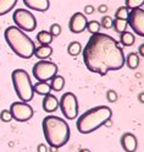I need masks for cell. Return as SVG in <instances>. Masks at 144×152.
Segmentation results:
<instances>
[{"label": "cell", "mask_w": 144, "mask_h": 152, "mask_svg": "<svg viewBox=\"0 0 144 152\" xmlns=\"http://www.w3.org/2000/svg\"><path fill=\"white\" fill-rule=\"evenodd\" d=\"M33 91H34V93L41 94V96H46V94H49L51 91L50 83H48L45 81H38L37 83L33 85Z\"/></svg>", "instance_id": "cell-16"}, {"label": "cell", "mask_w": 144, "mask_h": 152, "mask_svg": "<svg viewBox=\"0 0 144 152\" xmlns=\"http://www.w3.org/2000/svg\"><path fill=\"white\" fill-rule=\"evenodd\" d=\"M87 16L82 12H75L69 22V28L72 33H82L87 27Z\"/></svg>", "instance_id": "cell-11"}, {"label": "cell", "mask_w": 144, "mask_h": 152, "mask_svg": "<svg viewBox=\"0 0 144 152\" xmlns=\"http://www.w3.org/2000/svg\"><path fill=\"white\" fill-rule=\"evenodd\" d=\"M117 98H119V96H117V92L116 91L108 90V92H106V99H108V102L115 103V102L117 101Z\"/></svg>", "instance_id": "cell-30"}, {"label": "cell", "mask_w": 144, "mask_h": 152, "mask_svg": "<svg viewBox=\"0 0 144 152\" xmlns=\"http://www.w3.org/2000/svg\"><path fill=\"white\" fill-rule=\"evenodd\" d=\"M127 26H128V21L127 20H122V18H115L112 22V27L116 33H123L124 31H127Z\"/></svg>", "instance_id": "cell-22"}, {"label": "cell", "mask_w": 144, "mask_h": 152, "mask_svg": "<svg viewBox=\"0 0 144 152\" xmlns=\"http://www.w3.org/2000/svg\"><path fill=\"white\" fill-rule=\"evenodd\" d=\"M111 115H112V110L110 107L108 106L94 107L78 117L77 121H76V126H77V130L81 134L87 135L103 126L104 123L111 118Z\"/></svg>", "instance_id": "cell-4"}, {"label": "cell", "mask_w": 144, "mask_h": 152, "mask_svg": "<svg viewBox=\"0 0 144 152\" xmlns=\"http://www.w3.org/2000/svg\"><path fill=\"white\" fill-rule=\"evenodd\" d=\"M26 7L38 12H45L50 7V0H22Z\"/></svg>", "instance_id": "cell-13"}, {"label": "cell", "mask_w": 144, "mask_h": 152, "mask_svg": "<svg viewBox=\"0 0 144 152\" xmlns=\"http://www.w3.org/2000/svg\"><path fill=\"white\" fill-rule=\"evenodd\" d=\"M49 33L53 36V37H57L61 34V26L59 23H53L49 28Z\"/></svg>", "instance_id": "cell-29"}, {"label": "cell", "mask_w": 144, "mask_h": 152, "mask_svg": "<svg viewBox=\"0 0 144 152\" xmlns=\"http://www.w3.org/2000/svg\"><path fill=\"white\" fill-rule=\"evenodd\" d=\"M104 126H106V128H111V126H112V120H111V118L108 119L104 123Z\"/></svg>", "instance_id": "cell-35"}, {"label": "cell", "mask_w": 144, "mask_h": 152, "mask_svg": "<svg viewBox=\"0 0 144 152\" xmlns=\"http://www.w3.org/2000/svg\"><path fill=\"white\" fill-rule=\"evenodd\" d=\"M53 36L49 33V31H41L37 34V41L41 45H50L53 42Z\"/></svg>", "instance_id": "cell-21"}, {"label": "cell", "mask_w": 144, "mask_h": 152, "mask_svg": "<svg viewBox=\"0 0 144 152\" xmlns=\"http://www.w3.org/2000/svg\"><path fill=\"white\" fill-rule=\"evenodd\" d=\"M53 52H54L53 47L50 45H39V47H35L34 56H37L39 60H46L49 56H51Z\"/></svg>", "instance_id": "cell-15"}, {"label": "cell", "mask_w": 144, "mask_h": 152, "mask_svg": "<svg viewBox=\"0 0 144 152\" xmlns=\"http://www.w3.org/2000/svg\"><path fill=\"white\" fill-rule=\"evenodd\" d=\"M128 26L132 31L139 37H144V10L143 9H133L130 11V16L127 18Z\"/></svg>", "instance_id": "cell-10"}, {"label": "cell", "mask_w": 144, "mask_h": 152, "mask_svg": "<svg viewBox=\"0 0 144 152\" xmlns=\"http://www.w3.org/2000/svg\"><path fill=\"white\" fill-rule=\"evenodd\" d=\"M138 55H140V56H143V58H144V43L139 45V48H138Z\"/></svg>", "instance_id": "cell-34"}, {"label": "cell", "mask_w": 144, "mask_h": 152, "mask_svg": "<svg viewBox=\"0 0 144 152\" xmlns=\"http://www.w3.org/2000/svg\"><path fill=\"white\" fill-rule=\"evenodd\" d=\"M84 65L90 72L105 76L124 66V54L119 41L105 33H95L82 50Z\"/></svg>", "instance_id": "cell-1"}, {"label": "cell", "mask_w": 144, "mask_h": 152, "mask_svg": "<svg viewBox=\"0 0 144 152\" xmlns=\"http://www.w3.org/2000/svg\"><path fill=\"white\" fill-rule=\"evenodd\" d=\"M59 107L66 119L73 120L78 117V99L73 92H65L62 94L59 101Z\"/></svg>", "instance_id": "cell-7"}, {"label": "cell", "mask_w": 144, "mask_h": 152, "mask_svg": "<svg viewBox=\"0 0 144 152\" xmlns=\"http://www.w3.org/2000/svg\"><path fill=\"white\" fill-rule=\"evenodd\" d=\"M130 9L126 7V6H121L119 7L116 12H115V17L116 18H122V20H127L128 16H130Z\"/></svg>", "instance_id": "cell-25"}, {"label": "cell", "mask_w": 144, "mask_h": 152, "mask_svg": "<svg viewBox=\"0 0 144 152\" xmlns=\"http://www.w3.org/2000/svg\"><path fill=\"white\" fill-rule=\"evenodd\" d=\"M32 74L38 81L48 82L57 75V65L50 60H39L33 65Z\"/></svg>", "instance_id": "cell-8"}, {"label": "cell", "mask_w": 144, "mask_h": 152, "mask_svg": "<svg viewBox=\"0 0 144 152\" xmlns=\"http://www.w3.org/2000/svg\"><path fill=\"white\" fill-rule=\"evenodd\" d=\"M108 5H105V4H101L98 6V12H101V14H105V12H108Z\"/></svg>", "instance_id": "cell-32"}, {"label": "cell", "mask_w": 144, "mask_h": 152, "mask_svg": "<svg viewBox=\"0 0 144 152\" xmlns=\"http://www.w3.org/2000/svg\"><path fill=\"white\" fill-rule=\"evenodd\" d=\"M78 152H90V150L89 148H81Z\"/></svg>", "instance_id": "cell-38"}, {"label": "cell", "mask_w": 144, "mask_h": 152, "mask_svg": "<svg viewBox=\"0 0 144 152\" xmlns=\"http://www.w3.org/2000/svg\"><path fill=\"white\" fill-rule=\"evenodd\" d=\"M126 3V7H128L130 10H133V9H139L144 5V0H124Z\"/></svg>", "instance_id": "cell-26"}, {"label": "cell", "mask_w": 144, "mask_h": 152, "mask_svg": "<svg viewBox=\"0 0 144 152\" xmlns=\"http://www.w3.org/2000/svg\"><path fill=\"white\" fill-rule=\"evenodd\" d=\"M50 87H51L53 91H56V92L61 91L65 87V79H64V76L55 75L54 77L50 80Z\"/></svg>", "instance_id": "cell-20"}, {"label": "cell", "mask_w": 144, "mask_h": 152, "mask_svg": "<svg viewBox=\"0 0 144 152\" xmlns=\"http://www.w3.org/2000/svg\"><path fill=\"white\" fill-rule=\"evenodd\" d=\"M12 20L15 26L23 32H32L37 27L34 15L27 9H16L12 14Z\"/></svg>", "instance_id": "cell-6"}, {"label": "cell", "mask_w": 144, "mask_h": 152, "mask_svg": "<svg viewBox=\"0 0 144 152\" xmlns=\"http://www.w3.org/2000/svg\"><path fill=\"white\" fill-rule=\"evenodd\" d=\"M48 151H49V152H57V147L49 146V148H48Z\"/></svg>", "instance_id": "cell-37"}, {"label": "cell", "mask_w": 144, "mask_h": 152, "mask_svg": "<svg viewBox=\"0 0 144 152\" xmlns=\"http://www.w3.org/2000/svg\"><path fill=\"white\" fill-rule=\"evenodd\" d=\"M0 120L4 121V123H9L12 120V115L9 109H3L1 112H0Z\"/></svg>", "instance_id": "cell-27"}, {"label": "cell", "mask_w": 144, "mask_h": 152, "mask_svg": "<svg viewBox=\"0 0 144 152\" xmlns=\"http://www.w3.org/2000/svg\"><path fill=\"white\" fill-rule=\"evenodd\" d=\"M9 110L11 113L12 119H15L16 121H20V123L28 121L34 114L32 106H30L28 102H22V101L12 102Z\"/></svg>", "instance_id": "cell-9"}, {"label": "cell", "mask_w": 144, "mask_h": 152, "mask_svg": "<svg viewBox=\"0 0 144 152\" xmlns=\"http://www.w3.org/2000/svg\"><path fill=\"white\" fill-rule=\"evenodd\" d=\"M121 146L124 152H136L138 147V140L132 132H124L121 136Z\"/></svg>", "instance_id": "cell-12"}, {"label": "cell", "mask_w": 144, "mask_h": 152, "mask_svg": "<svg viewBox=\"0 0 144 152\" xmlns=\"http://www.w3.org/2000/svg\"><path fill=\"white\" fill-rule=\"evenodd\" d=\"M42 106H43V109L45 113H48V114L54 113L57 108H59V99H57L56 96L49 93V94H46V96H44Z\"/></svg>", "instance_id": "cell-14"}, {"label": "cell", "mask_w": 144, "mask_h": 152, "mask_svg": "<svg viewBox=\"0 0 144 152\" xmlns=\"http://www.w3.org/2000/svg\"><path fill=\"white\" fill-rule=\"evenodd\" d=\"M11 80L17 97L22 102H30L34 97L33 85L30 74L23 69H15L11 74Z\"/></svg>", "instance_id": "cell-5"}, {"label": "cell", "mask_w": 144, "mask_h": 152, "mask_svg": "<svg viewBox=\"0 0 144 152\" xmlns=\"http://www.w3.org/2000/svg\"><path fill=\"white\" fill-rule=\"evenodd\" d=\"M134 42H136V37H134L133 33L128 32V31H124L123 33H121L120 36V41L119 43L123 47H131L134 44Z\"/></svg>", "instance_id": "cell-19"}, {"label": "cell", "mask_w": 144, "mask_h": 152, "mask_svg": "<svg viewBox=\"0 0 144 152\" xmlns=\"http://www.w3.org/2000/svg\"><path fill=\"white\" fill-rule=\"evenodd\" d=\"M112 22L114 20L110 17V16H104L101 18V22H100V26L103 28H106V30H109V28H112Z\"/></svg>", "instance_id": "cell-28"}, {"label": "cell", "mask_w": 144, "mask_h": 152, "mask_svg": "<svg viewBox=\"0 0 144 152\" xmlns=\"http://www.w3.org/2000/svg\"><path fill=\"white\" fill-rule=\"evenodd\" d=\"M138 101L144 104V92H140V93L138 94Z\"/></svg>", "instance_id": "cell-36"}, {"label": "cell", "mask_w": 144, "mask_h": 152, "mask_svg": "<svg viewBox=\"0 0 144 152\" xmlns=\"http://www.w3.org/2000/svg\"><path fill=\"white\" fill-rule=\"evenodd\" d=\"M18 0H0V16H4L10 12L16 6Z\"/></svg>", "instance_id": "cell-17"}, {"label": "cell", "mask_w": 144, "mask_h": 152, "mask_svg": "<svg viewBox=\"0 0 144 152\" xmlns=\"http://www.w3.org/2000/svg\"><path fill=\"white\" fill-rule=\"evenodd\" d=\"M43 134L49 146L61 147L70 140L71 130L67 121L56 115H46L42 121Z\"/></svg>", "instance_id": "cell-2"}, {"label": "cell", "mask_w": 144, "mask_h": 152, "mask_svg": "<svg viewBox=\"0 0 144 152\" xmlns=\"http://www.w3.org/2000/svg\"><path fill=\"white\" fill-rule=\"evenodd\" d=\"M94 11H95L94 6H92V5H87V6H84V15H85V16H87V15H92Z\"/></svg>", "instance_id": "cell-31"}, {"label": "cell", "mask_w": 144, "mask_h": 152, "mask_svg": "<svg viewBox=\"0 0 144 152\" xmlns=\"http://www.w3.org/2000/svg\"><path fill=\"white\" fill-rule=\"evenodd\" d=\"M4 37L10 49L21 59H31L34 55V42L16 26L7 27L4 32Z\"/></svg>", "instance_id": "cell-3"}, {"label": "cell", "mask_w": 144, "mask_h": 152, "mask_svg": "<svg viewBox=\"0 0 144 152\" xmlns=\"http://www.w3.org/2000/svg\"><path fill=\"white\" fill-rule=\"evenodd\" d=\"M37 152H48V146L44 144H39L37 147Z\"/></svg>", "instance_id": "cell-33"}, {"label": "cell", "mask_w": 144, "mask_h": 152, "mask_svg": "<svg viewBox=\"0 0 144 152\" xmlns=\"http://www.w3.org/2000/svg\"><path fill=\"white\" fill-rule=\"evenodd\" d=\"M124 64H127L130 69H137L139 65V55L137 53H128L127 56H124Z\"/></svg>", "instance_id": "cell-18"}, {"label": "cell", "mask_w": 144, "mask_h": 152, "mask_svg": "<svg viewBox=\"0 0 144 152\" xmlns=\"http://www.w3.org/2000/svg\"><path fill=\"white\" fill-rule=\"evenodd\" d=\"M100 22L95 21V20H92V21H88L87 22V27H85V30H88V32L90 34H95V33H99L100 32Z\"/></svg>", "instance_id": "cell-24"}, {"label": "cell", "mask_w": 144, "mask_h": 152, "mask_svg": "<svg viewBox=\"0 0 144 152\" xmlns=\"http://www.w3.org/2000/svg\"><path fill=\"white\" fill-rule=\"evenodd\" d=\"M82 52V45L80 42H71L69 44V47H67V53H69L70 55L72 56H77L80 53Z\"/></svg>", "instance_id": "cell-23"}]
</instances>
